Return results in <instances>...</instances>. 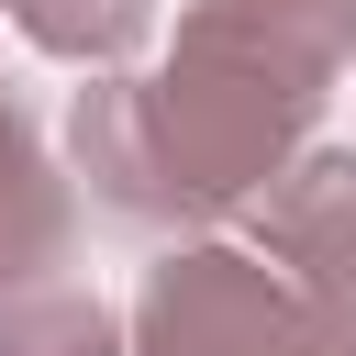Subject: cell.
<instances>
[{"instance_id":"1","label":"cell","mask_w":356,"mask_h":356,"mask_svg":"<svg viewBox=\"0 0 356 356\" xmlns=\"http://www.w3.org/2000/svg\"><path fill=\"white\" fill-rule=\"evenodd\" d=\"M356 56V0H189L167 78H100L67 111L78 178L111 222H200L289 178L334 67Z\"/></svg>"},{"instance_id":"2","label":"cell","mask_w":356,"mask_h":356,"mask_svg":"<svg viewBox=\"0 0 356 356\" xmlns=\"http://www.w3.org/2000/svg\"><path fill=\"white\" fill-rule=\"evenodd\" d=\"M145 356H334V334L267 256L189 245L145 278Z\"/></svg>"},{"instance_id":"3","label":"cell","mask_w":356,"mask_h":356,"mask_svg":"<svg viewBox=\"0 0 356 356\" xmlns=\"http://www.w3.org/2000/svg\"><path fill=\"white\" fill-rule=\"evenodd\" d=\"M256 245H267V267H289V289L323 312L334 356H356V156H300V167L256 200Z\"/></svg>"},{"instance_id":"4","label":"cell","mask_w":356,"mask_h":356,"mask_svg":"<svg viewBox=\"0 0 356 356\" xmlns=\"http://www.w3.org/2000/svg\"><path fill=\"white\" fill-rule=\"evenodd\" d=\"M67 178L44 167L33 122L0 100V289H44V267H67Z\"/></svg>"},{"instance_id":"5","label":"cell","mask_w":356,"mask_h":356,"mask_svg":"<svg viewBox=\"0 0 356 356\" xmlns=\"http://www.w3.org/2000/svg\"><path fill=\"white\" fill-rule=\"evenodd\" d=\"M0 356H122V345H111V312L89 289L44 278V289H11L0 300Z\"/></svg>"},{"instance_id":"6","label":"cell","mask_w":356,"mask_h":356,"mask_svg":"<svg viewBox=\"0 0 356 356\" xmlns=\"http://www.w3.org/2000/svg\"><path fill=\"white\" fill-rule=\"evenodd\" d=\"M11 22L44 44V56H78V67H122L156 22V0H11Z\"/></svg>"}]
</instances>
